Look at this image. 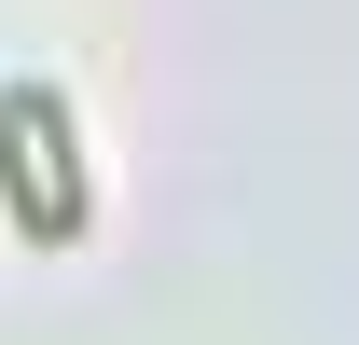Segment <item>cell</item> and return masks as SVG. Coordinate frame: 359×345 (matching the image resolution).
Listing matches in <instances>:
<instances>
[{
	"label": "cell",
	"mask_w": 359,
	"mask_h": 345,
	"mask_svg": "<svg viewBox=\"0 0 359 345\" xmlns=\"http://www.w3.org/2000/svg\"><path fill=\"white\" fill-rule=\"evenodd\" d=\"M0 194H14V221H28L42 249L83 235V180H69V111H55V83L0 97Z\"/></svg>",
	"instance_id": "obj_1"
}]
</instances>
